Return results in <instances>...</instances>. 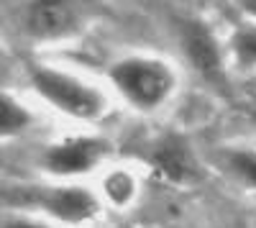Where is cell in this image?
I'll return each mask as SVG.
<instances>
[{
  "label": "cell",
  "mask_w": 256,
  "mask_h": 228,
  "mask_svg": "<svg viewBox=\"0 0 256 228\" xmlns=\"http://www.w3.org/2000/svg\"><path fill=\"white\" fill-rule=\"evenodd\" d=\"M251 116H254V120H256V110H254V113H251Z\"/></svg>",
  "instance_id": "13"
},
{
  "label": "cell",
  "mask_w": 256,
  "mask_h": 228,
  "mask_svg": "<svg viewBox=\"0 0 256 228\" xmlns=\"http://www.w3.org/2000/svg\"><path fill=\"white\" fill-rule=\"evenodd\" d=\"M108 156V144L98 136H67L52 141L41 152L38 167L49 180L59 182H80L95 172Z\"/></svg>",
  "instance_id": "4"
},
{
  "label": "cell",
  "mask_w": 256,
  "mask_h": 228,
  "mask_svg": "<svg viewBox=\"0 0 256 228\" xmlns=\"http://www.w3.org/2000/svg\"><path fill=\"white\" fill-rule=\"evenodd\" d=\"M223 164L233 174V180L241 182L246 190L256 192V149L251 146H230L223 152Z\"/></svg>",
  "instance_id": "9"
},
{
  "label": "cell",
  "mask_w": 256,
  "mask_h": 228,
  "mask_svg": "<svg viewBox=\"0 0 256 228\" xmlns=\"http://www.w3.org/2000/svg\"><path fill=\"white\" fill-rule=\"evenodd\" d=\"M108 82L138 113H154L172 100L177 90L174 70L159 56H123L108 70Z\"/></svg>",
  "instance_id": "1"
},
{
  "label": "cell",
  "mask_w": 256,
  "mask_h": 228,
  "mask_svg": "<svg viewBox=\"0 0 256 228\" xmlns=\"http://www.w3.org/2000/svg\"><path fill=\"white\" fill-rule=\"evenodd\" d=\"M28 82L34 92L52 106L56 113L74 118V120H98L105 113V98L102 92L62 67L54 64H34L28 70Z\"/></svg>",
  "instance_id": "3"
},
{
  "label": "cell",
  "mask_w": 256,
  "mask_h": 228,
  "mask_svg": "<svg viewBox=\"0 0 256 228\" xmlns=\"http://www.w3.org/2000/svg\"><path fill=\"white\" fill-rule=\"evenodd\" d=\"M152 167L166 182L182 184L195 174V156L180 136H164L152 152Z\"/></svg>",
  "instance_id": "6"
},
{
  "label": "cell",
  "mask_w": 256,
  "mask_h": 228,
  "mask_svg": "<svg viewBox=\"0 0 256 228\" xmlns=\"http://www.w3.org/2000/svg\"><path fill=\"white\" fill-rule=\"evenodd\" d=\"M26 213H36L59 228H82L92 223L102 210V198L82 182H59L26 188L16 198Z\"/></svg>",
  "instance_id": "2"
},
{
  "label": "cell",
  "mask_w": 256,
  "mask_h": 228,
  "mask_svg": "<svg viewBox=\"0 0 256 228\" xmlns=\"http://www.w3.org/2000/svg\"><path fill=\"white\" fill-rule=\"evenodd\" d=\"M180 38H182V49L187 59L192 62V67L205 77H212V80L220 77L223 59H220L218 41L202 20H184L180 28Z\"/></svg>",
  "instance_id": "5"
},
{
  "label": "cell",
  "mask_w": 256,
  "mask_h": 228,
  "mask_svg": "<svg viewBox=\"0 0 256 228\" xmlns=\"http://www.w3.org/2000/svg\"><path fill=\"white\" fill-rule=\"evenodd\" d=\"M230 54L241 70H256V20L233 31Z\"/></svg>",
  "instance_id": "10"
},
{
  "label": "cell",
  "mask_w": 256,
  "mask_h": 228,
  "mask_svg": "<svg viewBox=\"0 0 256 228\" xmlns=\"http://www.w3.org/2000/svg\"><path fill=\"white\" fill-rule=\"evenodd\" d=\"M28 31L38 38H59L74 24V10L67 0H31L26 10Z\"/></svg>",
  "instance_id": "7"
},
{
  "label": "cell",
  "mask_w": 256,
  "mask_h": 228,
  "mask_svg": "<svg viewBox=\"0 0 256 228\" xmlns=\"http://www.w3.org/2000/svg\"><path fill=\"white\" fill-rule=\"evenodd\" d=\"M0 228H59V226L36 213L20 210V213H10L6 218H0Z\"/></svg>",
  "instance_id": "11"
},
{
  "label": "cell",
  "mask_w": 256,
  "mask_h": 228,
  "mask_svg": "<svg viewBox=\"0 0 256 228\" xmlns=\"http://www.w3.org/2000/svg\"><path fill=\"white\" fill-rule=\"evenodd\" d=\"M34 113L18 98L0 92V141H13L34 126Z\"/></svg>",
  "instance_id": "8"
},
{
  "label": "cell",
  "mask_w": 256,
  "mask_h": 228,
  "mask_svg": "<svg viewBox=\"0 0 256 228\" xmlns=\"http://www.w3.org/2000/svg\"><path fill=\"white\" fill-rule=\"evenodd\" d=\"M238 6L251 20H256V0H238Z\"/></svg>",
  "instance_id": "12"
}]
</instances>
